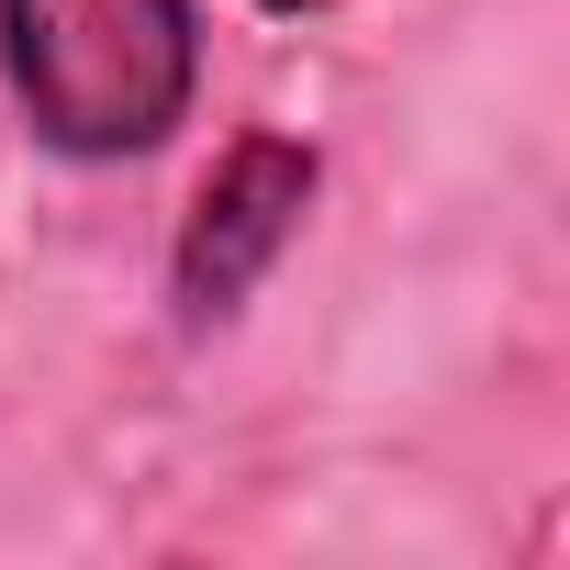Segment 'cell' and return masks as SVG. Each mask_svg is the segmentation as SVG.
<instances>
[{
	"label": "cell",
	"mask_w": 570,
	"mask_h": 570,
	"mask_svg": "<svg viewBox=\"0 0 570 570\" xmlns=\"http://www.w3.org/2000/svg\"><path fill=\"white\" fill-rule=\"evenodd\" d=\"M257 12H279V23H303V12H336V0H257Z\"/></svg>",
	"instance_id": "3957f363"
},
{
	"label": "cell",
	"mask_w": 570,
	"mask_h": 570,
	"mask_svg": "<svg viewBox=\"0 0 570 570\" xmlns=\"http://www.w3.org/2000/svg\"><path fill=\"white\" fill-rule=\"evenodd\" d=\"M0 90L68 168L157 157L202 90L190 0H0Z\"/></svg>",
	"instance_id": "6da1fadb"
},
{
	"label": "cell",
	"mask_w": 570,
	"mask_h": 570,
	"mask_svg": "<svg viewBox=\"0 0 570 570\" xmlns=\"http://www.w3.org/2000/svg\"><path fill=\"white\" fill-rule=\"evenodd\" d=\"M314 179H325V157L303 135H235L224 146V168L190 190V224H179V257H168L190 325H224L268 279V257L292 246L303 213H314Z\"/></svg>",
	"instance_id": "7a4b0ae2"
}]
</instances>
